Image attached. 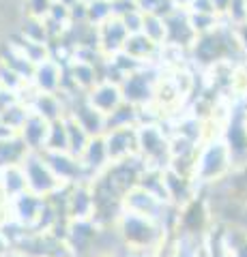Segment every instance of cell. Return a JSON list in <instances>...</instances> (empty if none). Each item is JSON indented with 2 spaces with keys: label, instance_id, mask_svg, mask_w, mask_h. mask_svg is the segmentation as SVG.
<instances>
[{
  "label": "cell",
  "instance_id": "277c9868",
  "mask_svg": "<svg viewBox=\"0 0 247 257\" xmlns=\"http://www.w3.org/2000/svg\"><path fill=\"white\" fill-rule=\"evenodd\" d=\"M22 170H24V176H26V187L28 191L37 193L41 197H52L54 193H58L62 184L56 176H54L52 167L47 165V161L43 157V152H26V157L22 159Z\"/></svg>",
  "mask_w": 247,
  "mask_h": 257
},
{
  "label": "cell",
  "instance_id": "ffe728a7",
  "mask_svg": "<svg viewBox=\"0 0 247 257\" xmlns=\"http://www.w3.org/2000/svg\"><path fill=\"white\" fill-rule=\"evenodd\" d=\"M97 257H125V251H123L121 255H118V253H114V251H112V253H101V255H97Z\"/></svg>",
  "mask_w": 247,
  "mask_h": 257
},
{
  "label": "cell",
  "instance_id": "ac0fdd59",
  "mask_svg": "<svg viewBox=\"0 0 247 257\" xmlns=\"http://www.w3.org/2000/svg\"><path fill=\"white\" fill-rule=\"evenodd\" d=\"M3 257H35V255L24 253V251H20V248H11V251H9V253H5Z\"/></svg>",
  "mask_w": 247,
  "mask_h": 257
},
{
  "label": "cell",
  "instance_id": "5bb4252c",
  "mask_svg": "<svg viewBox=\"0 0 247 257\" xmlns=\"http://www.w3.org/2000/svg\"><path fill=\"white\" fill-rule=\"evenodd\" d=\"M69 77L71 82L77 86V90H82L84 94L91 90V88L97 86V82H101V77H97V69L91 60H82V58H73L69 64Z\"/></svg>",
  "mask_w": 247,
  "mask_h": 257
},
{
  "label": "cell",
  "instance_id": "7c38bea8",
  "mask_svg": "<svg viewBox=\"0 0 247 257\" xmlns=\"http://www.w3.org/2000/svg\"><path fill=\"white\" fill-rule=\"evenodd\" d=\"M18 135L28 152H43L47 146V135H50V122L30 111L26 122H24L22 128L18 131Z\"/></svg>",
  "mask_w": 247,
  "mask_h": 257
},
{
  "label": "cell",
  "instance_id": "e0dca14e",
  "mask_svg": "<svg viewBox=\"0 0 247 257\" xmlns=\"http://www.w3.org/2000/svg\"><path fill=\"white\" fill-rule=\"evenodd\" d=\"M45 150H50V152H69V135H67V122H65V118L50 122V135H47V146H45Z\"/></svg>",
  "mask_w": 247,
  "mask_h": 257
},
{
  "label": "cell",
  "instance_id": "3957f363",
  "mask_svg": "<svg viewBox=\"0 0 247 257\" xmlns=\"http://www.w3.org/2000/svg\"><path fill=\"white\" fill-rule=\"evenodd\" d=\"M138 133V157L146 170H166L170 165V133L161 124L142 122L135 126Z\"/></svg>",
  "mask_w": 247,
  "mask_h": 257
},
{
  "label": "cell",
  "instance_id": "9a60e30c",
  "mask_svg": "<svg viewBox=\"0 0 247 257\" xmlns=\"http://www.w3.org/2000/svg\"><path fill=\"white\" fill-rule=\"evenodd\" d=\"M69 116H73L91 135H103L106 133V116L95 109L86 99H82V103L75 105L73 111H69Z\"/></svg>",
  "mask_w": 247,
  "mask_h": 257
},
{
  "label": "cell",
  "instance_id": "ba28073f",
  "mask_svg": "<svg viewBox=\"0 0 247 257\" xmlns=\"http://www.w3.org/2000/svg\"><path fill=\"white\" fill-rule=\"evenodd\" d=\"M108 146L110 163H121V161L138 157V133L135 126H121V128H110L103 133Z\"/></svg>",
  "mask_w": 247,
  "mask_h": 257
},
{
  "label": "cell",
  "instance_id": "5b68a950",
  "mask_svg": "<svg viewBox=\"0 0 247 257\" xmlns=\"http://www.w3.org/2000/svg\"><path fill=\"white\" fill-rule=\"evenodd\" d=\"M170 204L159 199L153 191H148L142 184H135L123 195V210L133 212V214H142L148 219H155L159 223H163V216L168 212Z\"/></svg>",
  "mask_w": 247,
  "mask_h": 257
},
{
  "label": "cell",
  "instance_id": "8fae6325",
  "mask_svg": "<svg viewBox=\"0 0 247 257\" xmlns=\"http://www.w3.org/2000/svg\"><path fill=\"white\" fill-rule=\"evenodd\" d=\"M33 84L35 92H45V94H56L62 90V67L58 60L45 58L43 62L35 64V71L28 79Z\"/></svg>",
  "mask_w": 247,
  "mask_h": 257
},
{
  "label": "cell",
  "instance_id": "6da1fadb",
  "mask_svg": "<svg viewBox=\"0 0 247 257\" xmlns=\"http://www.w3.org/2000/svg\"><path fill=\"white\" fill-rule=\"evenodd\" d=\"M114 227L121 236L127 251H148L153 253L168 236V231L159 221L148 219L142 214H133L123 210L121 216L116 219Z\"/></svg>",
  "mask_w": 247,
  "mask_h": 257
},
{
  "label": "cell",
  "instance_id": "44dd1931",
  "mask_svg": "<svg viewBox=\"0 0 247 257\" xmlns=\"http://www.w3.org/2000/svg\"><path fill=\"white\" fill-rule=\"evenodd\" d=\"M245 116H247V109H245Z\"/></svg>",
  "mask_w": 247,
  "mask_h": 257
},
{
  "label": "cell",
  "instance_id": "7a4b0ae2",
  "mask_svg": "<svg viewBox=\"0 0 247 257\" xmlns=\"http://www.w3.org/2000/svg\"><path fill=\"white\" fill-rule=\"evenodd\" d=\"M234 170L230 150L221 138H215L209 142H202L196 157V184H215L219 180H226V176Z\"/></svg>",
  "mask_w": 247,
  "mask_h": 257
},
{
  "label": "cell",
  "instance_id": "30bf717a",
  "mask_svg": "<svg viewBox=\"0 0 247 257\" xmlns=\"http://www.w3.org/2000/svg\"><path fill=\"white\" fill-rule=\"evenodd\" d=\"M84 99L97 111H101L103 116H110L114 109H118L125 103L121 84L112 82V79H101V82H97V86L91 88V90L84 94Z\"/></svg>",
  "mask_w": 247,
  "mask_h": 257
},
{
  "label": "cell",
  "instance_id": "8992f818",
  "mask_svg": "<svg viewBox=\"0 0 247 257\" xmlns=\"http://www.w3.org/2000/svg\"><path fill=\"white\" fill-rule=\"evenodd\" d=\"M157 77H150L146 73V67H142L133 73L125 75L121 82V90L127 103H131L138 109L148 107L155 101V90H157Z\"/></svg>",
  "mask_w": 247,
  "mask_h": 257
},
{
  "label": "cell",
  "instance_id": "9c48e42d",
  "mask_svg": "<svg viewBox=\"0 0 247 257\" xmlns=\"http://www.w3.org/2000/svg\"><path fill=\"white\" fill-rule=\"evenodd\" d=\"M43 157L47 161V165L52 167L54 176L62 182V184H75V182H82V180H91L89 172L84 170V165L79 163V159L73 157L71 152H50L45 150Z\"/></svg>",
  "mask_w": 247,
  "mask_h": 257
},
{
  "label": "cell",
  "instance_id": "52a82bcc",
  "mask_svg": "<svg viewBox=\"0 0 247 257\" xmlns=\"http://www.w3.org/2000/svg\"><path fill=\"white\" fill-rule=\"evenodd\" d=\"M65 216L67 221L93 219L95 216V189L93 178L69 184L65 191Z\"/></svg>",
  "mask_w": 247,
  "mask_h": 257
},
{
  "label": "cell",
  "instance_id": "4fadbf2b",
  "mask_svg": "<svg viewBox=\"0 0 247 257\" xmlns=\"http://www.w3.org/2000/svg\"><path fill=\"white\" fill-rule=\"evenodd\" d=\"M79 163L84 165V170L89 172L91 178H95L99 172H103L110 165V157H108V146H106V138L103 135H93L86 144V148L82 150V155L77 157Z\"/></svg>",
  "mask_w": 247,
  "mask_h": 257
},
{
  "label": "cell",
  "instance_id": "2e32d148",
  "mask_svg": "<svg viewBox=\"0 0 247 257\" xmlns=\"http://www.w3.org/2000/svg\"><path fill=\"white\" fill-rule=\"evenodd\" d=\"M65 122H67V135H69V152H71L73 157H79L93 135L86 131V128L79 124L73 116L67 114V116H65Z\"/></svg>",
  "mask_w": 247,
  "mask_h": 257
},
{
  "label": "cell",
  "instance_id": "d6986e66",
  "mask_svg": "<svg viewBox=\"0 0 247 257\" xmlns=\"http://www.w3.org/2000/svg\"><path fill=\"white\" fill-rule=\"evenodd\" d=\"M125 257H153L148 251H125Z\"/></svg>",
  "mask_w": 247,
  "mask_h": 257
}]
</instances>
